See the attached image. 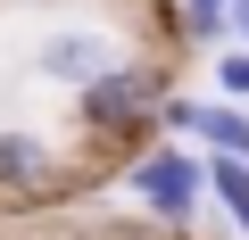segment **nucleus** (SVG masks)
<instances>
[{
    "mask_svg": "<svg viewBox=\"0 0 249 240\" xmlns=\"http://www.w3.org/2000/svg\"><path fill=\"white\" fill-rule=\"evenodd\" d=\"M124 182H133V199H142L158 224H191L199 199H208V166H199L183 141H150L133 166H124Z\"/></svg>",
    "mask_w": 249,
    "mask_h": 240,
    "instance_id": "nucleus-2",
    "label": "nucleus"
},
{
    "mask_svg": "<svg viewBox=\"0 0 249 240\" xmlns=\"http://www.w3.org/2000/svg\"><path fill=\"white\" fill-rule=\"evenodd\" d=\"M216 91H224L232 108H249V50H241V42H232V50L216 58Z\"/></svg>",
    "mask_w": 249,
    "mask_h": 240,
    "instance_id": "nucleus-8",
    "label": "nucleus"
},
{
    "mask_svg": "<svg viewBox=\"0 0 249 240\" xmlns=\"http://www.w3.org/2000/svg\"><path fill=\"white\" fill-rule=\"evenodd\" d=\"M183 9H199V17H224V0H183Z\"/></svg>",
    "mask_w": 249,
    "mask_h": 240,
    "instance_id": "nucleus-10",
    "label": "nucleus"
},
{
    "mask_svg": "<svg viewBox=\"0 0 249 240\" xmlns=\"http://www.w3.org/2000/svg\"><path fill=\"white\" fill-rule=\"evenodd\" d=\"M116 58H124V42H116L108 25H58V33H42L34 75H42V83H58V91H83V83H100Z\"/></svg>",
    "mask_w": 249,
    "mask_h": 240,
    "instance_id": "nucleus-3",
    "label": "nucleus"
},
{
    "mask_svg": "<svg viewBox=\"0 0 249 240\" xmlns=\"http://www.w3.org/2000/svg\"><path fill=\"white\" fill-rule=\"evenodd\" d=\"M199 141H216V158H249V108L216 99V108H208V125H199Z\"/></svg>",
    "mask_w": 249,
    "mask_h": 240,
    "instance_id": "nucleus-6",
    "label": "nucleus"
},
{
    "mask_svg": "<svg viewBox=\"0 0 249 240\" xmlns=\"http://www.w3.org/2000/svg\"><path fill=\"white\" fill-rule=\"evenodd\" d=\"M208 191L224 199L232 232H249V158H208Z\"/></svg>",
    "mask_w": 249,
    "mask_h": 240,
    "instance_id": "nucleus-5",
    "label": "nucleus"
},
{
    "mask_svg": "<svg viewBox=\"0 0 249 240\" xmlns=\"http://www.w3.org/2000/svg\"><path fill=\"white\" fill-rule=\"evenodd\" d=\"M58 191V149L42 133H0V199H50Z\"/></svg>",
    "mask_w": 249,
    "mask_h": 240,
    "instance_id": "nucleus-4",
    "label": "nucleus"
},
{
    "mask_svg": "<svg viewBox=\"0 0 249 240\" xmlns=\"http://www.w3.org/2000/svg\"><path fill=\"white\" fill-rule=\"evenodd\" d=\"M224 33H232V42L249 50V0H224Z\"/></svg>",
    "mask_w": 249,
    "mask_h": 240,
    "instance_id": "nucleus-9",
    "label": "nucleus"
},
{
    "mask_svg": "<svg viewBox=\"0 0 249 240\" xmlns=\"http://www.w3.org/2000/svg\"><path fill=\"white\" fill-rule=\"evenodd\" d=\"M199 125H208V99H183V91H166V108H158V133H175V141H199Z\"/></svg>",
    "mask_w": 249,
    "mask_h": 240,
    "instance_id": "nucleus-7",
    "label": "nucleus"
},
{
    "mask_svg": "<svg viewBox=\"0 0 249 240\" xmlns=\"http://www.w3.org/2000/svg\"><path fill=\"white\" fill-rule=\"evenodd\" d=\"M166 91H175V75H166V58L158 50H124L100 83H83L75 91V116H83V133H100V141H116V133H158V108H166Z\"/></svg>",
    "mask_w": 249,
    "mask_h": 240,
    "instance_id": "nucleus-1",
    "label": "nucleus"
}]
</instances>
